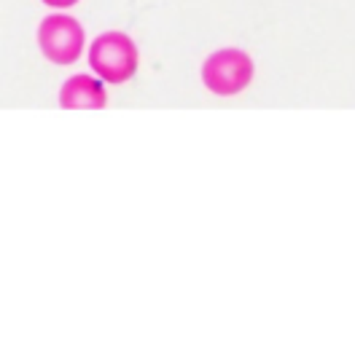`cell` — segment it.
Listing matches in <instances>:
<instances>
[{
    "label": "cell",
    "instance_id": "obj_2",
    "mask_svg": "<svg viewBox=\"0 0 355 343\" xmlns=\"http://www.w3.org/2000/svg\"><path fill=\"white\" fill-rule=\"evenodd\" d=\"M202 81L218 97H234L253 81V62L240 48H221L205 59Z\"/></svg>",
    "mask_w": 355,
    "mask_h": 343
},
{
    "label": "cell",
    "instance_id": "obj_4",
    "mask_svg": "<svg viewBox=\"0 0 355 343\" xmlns=\"http://www.w3.org/2000/svg\"><path fill=\"white\" fill-rule=\"evenodd\" d=\"M60 105L67 110L84 107V110H97L105 107V89L97 84L92 75H76L65 81L62 91H60Z\"/></svg>",
    "mask_w": 355,
    "mask_h": 343
},
{
    "label": "cell",
    "instance_id": "obj_1",
    "mask_svg": "<svg viewBox=\"0 0 355 343\" xmlns=\"http://www.w3.org/2000/svg\"><path fill=\"white\" fill-rule=\"evenodd\" d=\"M89 64L108 84H124L137 70V48L127 33H103L89 48Z\"/></svg>",
    "mask_w": 355,
    "mask_h": 343
},
{
    "label": "cell",
    "instance_id": "obj_3",
    "mask_svg": "<svg viewBox=\"0 0 355 343\" xmlns=\"http://www.w3.org/2000/svg\"><path fill=\"white\" fill-rule=\"evenodd\" d=\"M38 46L54 64L76 62L84 51V30L67 14H51L38 27Z\"/></svg>",
    "mask_w": 355,
    "mask_h": 343
},
{
    "label": "cell",
    "instance_id": "obj_5",
    "mask_svg": "<svg viewBox=\"0 0 355 343\" xmlns=\"http://www.w3.org/2000/svg\"><path fill=\"white\" fill-rule=\"evenodd\" d=\"M46 6H51V8H70V6H76L78 0H44Z\"/></svg>",
    "mask_w": 355,
    "mask_h": 343
}]
</instances>
